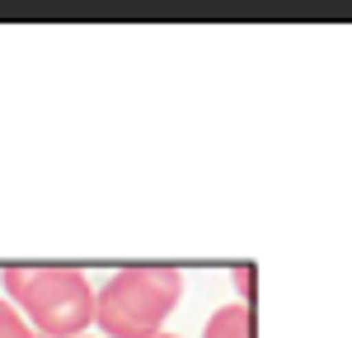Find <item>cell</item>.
Segmentation results:
<instances>
[{"mask_svg": "<svg viewBox=\"0 0 352 338\" xmlns=\"http://www.w3.org/2000/svg\"><path fill=\"white\" fill-rule=\"evenodd\" d=\"M5 301L24 315L33 338H80L94 329V286L80 268H5Z\"/></svg>", "mask_w": 352, "mask_h": 338, "instance_id": "cell-1", "label": "cell"}, {"mask_svg": "<svg viewBox=\"0 0 352 338\" xmlns=\"http://www.w3.org/2000/svg\"><path fill=\"white\" fill-rule=\"evenodd\" d=\"M184 301V273L136 263L94 286V329L104 338H155Z\"/></svg>", "mask_w": 352, "mask_h": 338, "instance_id": "cell-2", "label": "cell"}, {"mask_svg": "<svg viewBox=\"0 0 352 338\" xmlns=\"http://www.w3.org/2000/svg\"><path fill=\"white\" fill-rule=\"evenodd\" d=\"M202 338H254V310L240 306V301L212 310V319H207Z\"/></svg>", "mask_w": 352, "mask_h": 338, "instance_id": "cell-3", "label": "cell"}, {"mask_svg": "<svg viewBox=\"0 0 352 338\" xmlns=\"http://www.w3.org/2000/svg\"><path fill=\"white\" fill-rule=\"evenodd\" d=\"M0 338H33V329L24 324V315L0 296Z\"/></svg>", "mask_w": 352, "mask_h": 338, "instance_id": "cell-4", "label": "cell"}, {"mask_svg": "<svg viewBox=\"0 0 352 338\" xmlns=\"http://www.w3.org/2000/svg\"><path fill=\"white\" fill-rule=\"evenodd\" d=\"M235 286H240V306H249V296H254V268H240Z\"/></svg>", "mask_w": 352, "mask_h": 338, "instance_id": "cell-5", "label": "cell"}, {"mask_svg": "<svg viewBox=\"0 0 352 338\" xmlns=\"http://www.w3.org/2000/svg\"><path fill=\"white\" fill-rule=\"evenodd\" d=\"M155 338H184V334H155Z\"/></svg>", "mask_w": 352, "mask_h": 338, "instance_id": "cell-6", "label": "cell"}, {"mask_svg": "<svg viewBox=\"0 0 352 338\" xmlns=\"http://www.w3.org/2000/svg\"><path fill=\"white\" fill-rule=\"evenodd\" d=\"M80 338H94V334H80Z\"/></svg>", "mask_w": 352, "mask_h": 338, "instance_id": "cell-7", "label": "cell"}]
</instances>
